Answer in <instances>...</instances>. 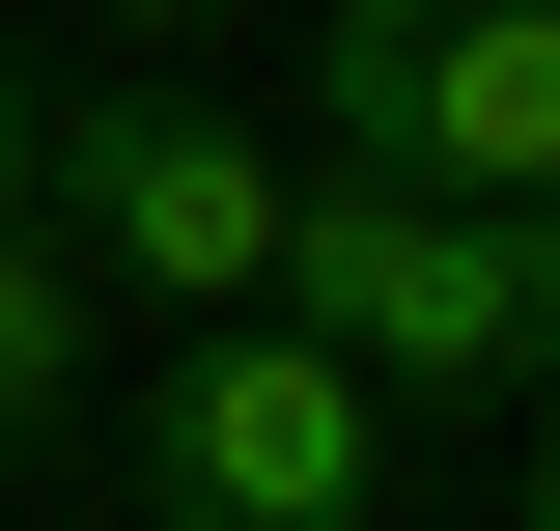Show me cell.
Returning <instances> with one entry per match:
<instances>
[{
  "instance_id": "cell-8",
  "label": "cell",
  "mask_w": 560,
  "mask_h": 531,
  "mask_svg": "<svg viewBox=\"0 0 560 531\" xmlns=\"http://www.w3.org/2000/svg\"><path fill=\"white\" fill-rule=\"evenodd\" d=\"M0 224H28V57H0Z\"/></svg>"
},
{
  "instance_id": "cell-3",
  "label": "cell",
  "mask_w": 560,
  "mask_h": 531,
  "mask_svg": "<svg viewBox=\"0 0 560 531\" xmlns=\"http://www.w3.org/2000/svg\"><path fill=\"white\" fill-rule=\"evenodd\" d=\"M308 168H393V197H560V0H308Z\"/></svg>"
},
{
  "instance_id": "cell-2",
  "label": "cell",
  "mask_w": 560,
  "mask_h": 531,
  "mask_svg": "<svg viewBox=\"0 0 560 531\" xmlns=\"http://www.w3.org/2000/svg\"><path fill=\"white\" fill-rule=\"evenodd\" d=\"M337 392L448 420V392H533V280H504L477 197H393V168H280V280H253Z\"/></svg>"
},
{
  "instance_id": "cell-1",
  "label": "cell",
  "mask_w": 560,
  "mask_h": 531,
  "mask_svg": "<svg viewBox=\"0 0 560 531\" xmlns=\"http://www.w3.org/2000/svg\"><path fill=\"white\" fill-rule=\"evenodd\" d=\"M28 224H57L84 308H253L280 280V140L224 84H28Z\"/></svg>"
},
{
  "instance_id": "cell-7",
  "label": "cell",
  "mask_w": 560,
  "mask_h": 531,
  "mask_svg": "<svg viewBox=\"0 0 560 531\" xmlns=\"http://www.w3.org/2000/svg\"><path fill=\"white\" fill-rule=\"evenodd\" d=\"M504 280H533V420H560V197L504 224Z\"/></svg>"
},
{
  "instance_id": "cell-5",
  "label": "cell",
  "mask_w": 560,
  "mask_h": 531,
  "mask_svg": "<svg viewBox=\"0 0 560 531\" xmlns=\"http://www.w3.org/2000/svg\"><path fill=\"white\" fill-rule=\"evenodd\" d=\"M84 364H113V308L57 280V224H0V448H57V420H84Z\"/></svg>"
},
{
  "instance_id": "cell-4",
  "label": "cell",
  "mask_w": 560,
  "mask_h": 531,
  "mask_svg": "<svg viewBox=\"0 0 560 531\" xmlns=\"http://www.w3.org/2000/svg\"><path fill=\"white\" fill-rule=\"evenodd\" d=\"M140 531H393V392H337L280 308L168 335V392H140Z\"/></svg>"
},
{
  "instance_id": "cell-6",
  "label": "cell",
  "mask_w": 560,
  "mask_h": 531,
  "mask_svg": "<svg viewBox=\"0 0 560 531\" xmlns=\"http://www.w3.org/2000/svg\"><path fill=\"white\" fill-rule=\"evenodd\" d=\"M113 28H140V84H197L224 28H253V0H113Z\"/></svg>"
},
{
  "instance_id": "cell-9",
  "label": "cell",
  "mask_w": 560,
  "mask_h": 531,
  "mask_svg": "<svg viewBox=\"0 0 560 531\" xmlns=\"http://www.w3.org/2000/svg\"><path fill=\"white\" fill-rule=\"evenodd\" d=\"M504 531H560V420H533V475H504Z\"/></svg>"
}]
</instances>
